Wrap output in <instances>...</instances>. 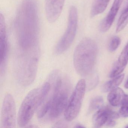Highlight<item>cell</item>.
Returning <instances> with one entry per match:
<instances>
[{"mask_svg": "<svg viewBox=\"0 0 128 128\" xmlns=\"http://www.w3.org/2000/svg\"><path fill=\"white\" fill-rule=\"evenodd\" d=\"M16 30L19 51L39 50V22L36 0H24L15 20Z\"/></svg>", "mask_w": 128, "mask_h": 128, "instance_id": "6da1fadb", "label": "cell"}, {"mask_svg": "<svg viewBox=\"0 0 128 128\" xmlns=\"http://www.w3.org/2000/svg\"><path fill=\"white\" fill-rule=\"evenodd\" d=\"M98 54L96 42L90 38L82 39L75 50L73 56L76 72L84 77L90 75L94 69Z\"/></svg>", "mask_w": 128, "mask_h": 128, "instance_id": "7a4b0ae2", "label": "cell"}, {"mask_svg": "<svg viewBox=\"0 0 128 128\" xmlns=\"http://www.w3.org/2000/svg\"><path fill=\"white\" fill-rule=\"evenodd\" d=\"M57 77L50 96V107L48 113V118L54 120L65 111L68 103L70 84L67 78Z\"/></svg>", "mask_w": 128, "mask_h": 128, "instance_id": "3957f363", "label": "cell"}, {"mask_svg": "<svg viewBox=\"0 0 128 128\" xmlns=\"http://www.w3.org/2000/svg\"><path fill=\"white\" fill-rule=\"evenodd\" d=\"M39 52H20L16 62V72L19 82L24 86L30 84L37 72Z\"/></svg>", "mask_w": 128, "mask_h": 128, "instance_id": "277c9868", "label": "cell"}, {"mask_svg": "<svg viewBox=\"0 0 128 128\" xmlns=\"http://www.w3.org/2000/svg\"><path fill=\"white\" fill-rule=\"evenodd\" d=\"M42 102L40 88H35L30 91L19 109L18 120L20 127H24L28 123Z\"/></svg>", "mask_w": 128, "mask_h": 128, "instance_id": "5b68a950", "label": "cell"}, {"mask_svg": "<svg viewBox=\"0 0 128 128\" xmlns=\"http://www.w3.org/2000/svg\"><path fill=\"white\" fill-rule=\"evenodd\" d=\"M78 12L76 7L71 6L69 12L67 28L56 45L55 54H60L68 49L74 39L78 26Z\"/></svg>", "mask_w": 128, "mask_h": 128, "instance_id": "8992f818", "label": "cell"}, {"mask_svg": "<svg viewBox=\"0 0 128 128\" xmlns=\"http://www.w3.org/2000/svg\"><path fill=\"white\" fill-rule=\"evenodd\" d=\"M84 79L80 80L76 86L64 113V117L67 121H71L78 115L82 104L86 90Z\"/></svg>", "mask_w": 128, "mask_h": 128, "instance_id": "52a82bcc", "label": "cell"}, {"mask_svg": "<svg viewBox=\"0 0 128 128\" xmlns=\"http://www.w3.org/2000/svg\"><path fill=\"white\" fill-rule=\"evenodd\" d=\"M16 125V108L11 94L4 98L1 111V126L2 128H14Z\"/></svg>", "mask_w": 128, "mask_h": 128, "instance_id": "ba28073f", "label": "cell"}, {"mask_svg": "<svg viewBox=\"0 0 128 128\" xmlns=\"http://www.w3.org/2000/svg\"><path fill=\"white\" fill-rule=\"evenodd\" d=\"M8 54V44L6 31L5 18L0 15V73L2 75L6 72Z\"/></svg>", "mask_w": 128, "mask_h": 128, "instance_id": "9c48e42d", "label": "cell"}, {"mask_svg": "<svg viewBox=\"0 0 128 128\" xmlns=\"http://www.w3.org/2000/svg\"><path fill=\"white\" fill-rule=\"evenodd\" d=\"M119 118V114L108 108H102L98 110L93 116L94 126L99 128L111 120H114Z\"/></svg>", "mask_w": 128, "mask_h": 128, "instance_id": "30bf717a", "label": "cell"}, {"mask_svg": "<svg viewBox=\"0 0 128 128\" xmlns=\"http://www.w3.org/2000/svg\"><path fill=\"white\" fill-rule=\"evenodd\" d=\"M65 0H45L46 17L48 22H55L62 10Z\"/></svg>", "mask_w": 128, "mask_h": 128, "instance_id": "8fae6325", "label": "cell"}, {"mask_svg": "<svg viewBox=\"0 0 128 128\" xmlns=\"http://www.w3.org/2000/svg\"><path fill=\"white\" fill-rule=\"evenodd\" d=\"M123 0H114L113 5L107 16L102 20L100 26L101 32H105L111 26Z\"/></svg>", "mask_w": 128, "mask_h": 128, "instance_id": "7c38bea8", "label": "cell"}, {"mask_svg": "<svg viewBox=\"0 0 128 128\" xmlns=\"http://www.w3.org/2000/svg\"><path fill=\"white\" fill-rule=\"evenodd\" d=\"M125 95L122 89L117 87L110 91L108 95V100L112 106H118L121 104Z\"/></svg>", "mask_w": 128, "mask_h": 128, "instance_id": "4fadbf2b", "label": "cell"}, {"mask_svg": "<svg viewBox=\"0 0 128 128\" xmlns=\"http://www.w3.org/2000/svg\"><path fill=\"white\" fill-rule=\"evenodd\" d=\"M124 77V74H121L115 77L112 80L107 82L102 86V91L104 92H107L116 88L122 82Z\"/></svg>", "mask_w": 128, "mask_h": 128, "instance_id": "5bb4252c", "label": "cell"}, {"mask_svg": "<svg viewBox=\"0 0 128 128\" xmlns=\"http://www.w3.org/2000/svg\"><path fill=\"white\" fill-rule=\"evenodd\" d=\"M110 0H95L92 6L91 16L94 17L102 13L108 6Z\"/></svg>", "mask_w": 128, "mask_h": 128, "instance_id": "9a60e30c", "label": "cell"}, {"mask_svg": "<svg viewBox=\"0 0 128 128\" xmlns=\"http://www.w3.org/2000/svg\"><path fill=\"white\" fill-rule=\"evenodd\" d=\"M120 66L125 68L128 62V43L120 54L118 60L115 62Z\"/></svg>", "mask_w": 128, "mask_h": 128, "instance_id": "2e32d148", "label": "cell"}, {"mask_svg": "<svg viewBox=\"0 0 128 128\" xmlns=\"http://www.w3.org/2000/svg\"><path fill=\"white\" fill-rule=\"evenodd\" d=\"M103 104V100L101 96H96L93 98L90 103L89 105V112H92L96 110L102 108Z\"/></svg>", "mask_w": 128, "mask_h": 128, "instance_id": "e0dca14e", "label": "cell"}, {"mask_svg": "<svg viewBox=\"0 0 128 128\" xmlns=\"http://www.w3.org/2000/svg\"><path fill=\"white\" fill-rule=\"evenodd\" d=\"M121 107L119 111L120 116L124 118L128 117V95H125L121 102Z\"/></svg>", "mask_w": 128, "mask_h": 128, "instance_id": "ac0fdd59", "label": "cell"}, {"mask_svg": "<svg viewBox=\"0 0 128 128\" xmlns=\"http://www.w3.org/2000/svg\"><path fill=\"white\" fill-rule=\"evenodd\" d=\"M120 40L118 36H114L112 37L108 43V49L110 52H113L116 50L120 46Z\"/></svg>", "mask_w": 128, "mask_h": 128, "instance_id": "d6986e66", "label": "cell"}, {"mask_svg": "<svg viewBox=\"0 0 128 128\" xmlns=\"http://www.w3.org/2000/svg\"><path fill=\"white\" fill-rule=\"evenodd\" d=\"M124 69L125 68L120 66L115 62L109 74V76L110 78H114L117 77L120 75Z\"/></svg>", "mask_w": 128, "mask_h": 128, "instance_id": "ffe728a7", "label": "cell"}, {"mask_svg": "<svg viewBox=\"0 0 128 128\" xmlns=\"http://www.w3.org/2000/svg\"><path fill=\"white\" fill-rule=\"evenodd\" d=\"M74 127H76V128H83V127H84V126H83L82 125L78 124H77V125H76Z\"/></svg>", "mask_w": 128, "mask_h": 128, "instance_id": "44dd1931", "label": "cell"}, {"mask_svg": "<svg viewBox=\"0 0 128 128\" xmlns=\"http://www.w3.org/2000/svg\"><path fill=\"white\" fill-rule=\"evenodd\" d=\"M124 87L126 89H128V78L126 80V83H125Z\"/></svg>", "mask_w": 128, "mask_h": 128, "instance_id": "7402d4cb", "label": "cell"}, {"mask_svg": "<svg viewBox=\"0 0 128 128\" xmlns=\"http://www.w3.org/2000/svg\"><path fill=\"white\" fill-rule=\"evenodd\" d=\"M126 128H128V126H126Z\"/></svg>", "mask_w": 128, "mask_h": 128, "instance_id": "603a6c76", "label": "cell"}]
</instances>
